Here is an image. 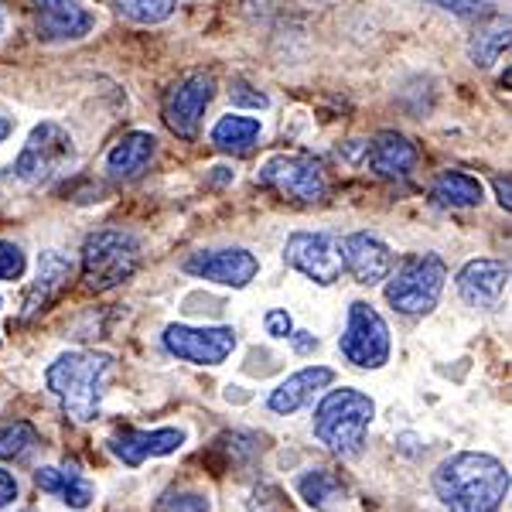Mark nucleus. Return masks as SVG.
Wrapping results in <instances>:
<instances>
[{"mask_svg": "<svg viewBox=\"0 0 512 512\" xmlns=\"http://www.w3.org/2000/svg\"><path fill=\"white\" fill-rule=\"evenodd\" d=\"M434 492L448 512H499L509 499V468L482 451H458L434 472Z\"/></svg>", "mask_w": 512, "mask_h": 512, "instance_id": "1", "label": "nucleus"}, {"mask_svg": "<svg viewBox=\"0 0 512 512\" xmlns=\"http://www.w3.org/2000/svg\"><path fill=\"white\" fill-rule=\"evenodd\" d=\"M113 373V355L106 352H62L45 369L48 393L76 424H93L106 393V379Z\"/></svg>", "mask_w": 512, "mask_h": 512, "instance_id": "2", "label": "nucleus"}, {"mask_svg": "<svg viewBox=\"0 0 512 512\" xmlns=\"http://www.w3.org/2000/svg\"><path fill=\"white\" fill-rule=\"evenodd\" d=\"M376 417L373 396L362 390L342 386V390L325 393V400L315 410V437L328 451L342 454V458H355L366 444V431Z\"/></svg>", "mask_w": 512, "mask_h": 512, "instance_id": "3", "label": "nucleus"}, {"mask_svg": "<svg viewBox=\"0 0 512 512\" xmlns=\"http://www.w3.org/2000/svg\"><path fill=\"white\" fill-rule=\"evenodd\" d=\"M448 284V263L437 253H410L386 274V304L400 315H431Z\"/></svg>", "mask_w": 512, "mask_h": 512, "instance_id": "4", "label": "nucleus"}, {"mask_svg": "<svg viewBox=\"0 0 512 512\" xmlns=\"http://www.w3.org/2000/svg\"><path fill=\"white\" fill-rule=\"evenodd\" d=\"M137 267L140 243L123 229H99L82 246V284L96 294L127 284L137 274Z\"/></svg>", "mask_w": 512, "mask_h": 512, "instance_id": "5", "label": "nucleus"}, {"mask_svg": "<svg viewBox=\"0 0 512 512\" xmlns=\"http://www.w3.org/2000/svg\"><path fill=\"white\" fill-rule=\"evenodd\" d=\"M256 185L294 205H318L328 198V171L311 154H274L260 164Z\"/></svg>", "mask_w": 512, "mask_h": 512, "instance_id": "6", "label": "nucleus"}, {"mask_svg": "<svg viewBox=\"0 0 512 512\" xmlns=\"http://www.w3.org/2000/svg\"><path fill=\"white\" fill-rule=\"evenodd\" d=\"M76 161V140L55 120H41L14 158V178L24 185H48Z\"/></svg>", "mask_w": 512, "mask_h": 512, "instance_id": "7", "label": "nucleus"}, {"mask_svg": "<svg viewBox=\"0 0 512 512\" xmlns=\"http://www.w3.org/2000/svg\"><path fill=\"white\" fill-rule=\"evenodd\" d=\"M338 349L355 369H383L390 362L393 342L390 325L369 301H352L349 318H345V332L338 338Z\"/></svg>", "mask_w": 512, "mask_h": 512, "instance_id": "8", "label": "nucleus"}, {"mask_svg": "<svg viewBox=\"0 0 512 512\" xmlns=\"http://www.w3.org/2000/svg\"><path fill=\"white\" fill-rule=\"evenodd\" d=\"M216 96V79L209 72H188L178 82H171L161 96V120L178 140H195L202 127L205 106Z\"/></svg>", "mask_w": 512, "mask_h": 512, "instance_id": "9", "label": "nucleus"}, {"mask_svg": "<svg viewBox=\"0 0 512 512\" xmlns=\"http://www.w3.org/2000/svg\"><path fill=\"white\" fill-rule=\"evenodd\" d=\"M236 332L229 325L192 328V325H168L164 328V349L175 359L192 366H222L236 352Z\"/></svg>", "mask_w": 512, "mask_h": 512, "instance_id": "10", "label": "nucleus"}, {"mask_svg": "<svg viewBox=\"0 0 512 512\" xmlns=\"http://www.w3.org/2000/svg\"><path fill=\"white\" fill-rule=\"evenodd\" d=\"M35 35L45 45L79 41L96 28V14L86 7V0H28Z\"/></svg>", "mask_w": 512, "mask_h": 512, "instance_id": "11", "label": "nucleus"}, {"mask_svg": "<svg viewBox=\"0 0 512 512\" xmlns=\"http://www.w3.org/2000/svg\"><path fill=\"white\" fill-rule=\"evenodd\" d=\"M284 260L287 267L321 287L342 277V253H338V236L332 233H294L284 246Z\"/></svg>", "mask_w": 512, "mask_h": 512, "instance_id": "12", "label": "nucleus"}, {"mask_svg": "<svg viewBox=\"0 0 512 512\" xmlns=\"http://www.w3.org/2000/svg\"><path fill=\"white\" fill-rule=\"evenodd\" d=\"M185 274H192L198 280H209V284H222V287H250L256 274H260V260L243 250V246H226V250H198L188 256Z\"/></svg>", "mask_w": 512, "mask_h": 512, "instance_id": "13", "label": "nucleus"}, {"mask_svg": "<svg viewBox=\"0 0 512 512\" xmlns=\"http://www.w3.org/2000/svg\"><path fill=\"white\" fill-rule=\"evenodd\" d=\"M338 253H342V270H349L355 284H362V287L383 284L396 263L390 246L373 233H352V236L338 239Z\"/></svg>", "mask_w": 512, "mask_h": 512, "instance_id": "14", "label": "nucleus"}, {"mask_svg": "<svg viewBox=\"0 0 512 512\" xmlns=\"http://www.w3.org/2000/svg\"><path fill=\"white\" fill-rule=\"evenodd\" d=\"M188 434L181 427H158V431H134V427H123L106 441L113 458H120L127 468H140L147 458H164V454H175L185 448Z\"/></svg>", "mask_w": 512, "mask_h": 512, "instance_id": "15", "label": "nucleus"}, {"mask_svg": "<svg viewBox=\"0 0 512 512\" xmlns=\"http://www.w3.org/2000/svg\"><path fill=\"white\" fill-rule=\"evenodd\" d=\"M76 277V267L72 260L59 250H45L38 256V270H35V280L31 287L24 291V301H21V318H38L41 311H48L55 301L62 297V291L69 287V280Z\"/></svg>", "mask_w": 512, "mask_h": 512, "instance_id": "16", "label": "nucleus"}, {"mask_svg": "<svg viewBox=\"0 0 512 512\" xmlns=\"http://www.w3.org/2000/svg\"><path fill=\"white\" fill-rule=\"evenodd\" d=\"M458 294L465 304L472 308H499L502 294L509 287V263L502 260H468L465 267L458 270Z\"/></svg>", "mask_w": 512, "mask_h": 512, "instance_id": "17", "label": "nucleus"}, {"mask_svg": "<svg viewBox=\"0 0 512 512\" xmlns=\"http://www.w3.org/2000/svg\"><path fill=\"white\" fill-rule=\"evenodd\" d=\"M369 171L379 178H407L417 168V147L410 137L396 134V130H383L366 144Z\"/></svg>", "mask_w": 512, "mask_h": 512, "instance_id": "18", "label": "nucleus"}, {"mask_svg": "<svg viewBox=\"0 0 512 512\" xmlns=\"http://www.w3.org/2000/svg\"><path fill=\"white\" fill-rule=\"evenodd\" d=\"M332 383H335V369H328V366L297 369V373L287 376L277 390H270L267 407L274 410V414H294V410H301L304 403H311L315 400V393H321Z\"/></svg>", "mask_w": 512, "mask_h": 512, "instance_id": "19", "label": "nucleus"}, {"mask_svg": "<svg viewBox=\"0 0 512 512\" xmlns=\"http://www.w3.org/2000/svg\"><path fill=\"white\" fill-rule=\"evenodd\" d=\"M158 154V137L147 134V130H130L123 134L117 144L106 154V171L113 178H137L140 171L151 164V158Z\"/></svg>", "mask_w": 512, "mask_h": 512, "instance_id": "20", "label": "nucleus"}, {"mask_svg": "<svg viewBox=\"0 0 512 512\" xmlns=\"http://www.w3.org/2000/svg\"><path fill=\"white\" fill-rule=\"evenodd\" d=\"M35 485L41 492L48 495H59L69 509H89L96 499V489L86 482V475L79 472V465H65V468H55V465H45L35 472Z\"/></svg>", "mask_w": 512, "mask_h": 512, "instance_id": "21", "label": "nucleus"}, {"mask_svg": "<svg viewBox=\"0 0 512 512\" xmlns=\"http://www.w3.org/2000/svg\"><path fill=\"white\" fill-rule=\"evenodd\" d=\"M431 198H434V205H441V209H475V205H482V198H485V185L475 175H468V171L448 168L434 178Z\"/></svg>", "mask_w": 512, "mask_h": 512, "instance_id": "22", "label": "nucleus"}, {"mask_svg": "<svg viewBox=\"0 0 512 512\" xmlns=\"http://www.w3.org/2000/svg\"><path fill=\"white\" fill-rule=\"evenodd\" d=\"M260 134H263V127L256 117L229 113V117H222L216 127H212V147L222 154H250Z\"/></svg>", "mask_w": 512, "mask_h": 512, "instance_id": "23", "label": "nucleus"}, {"mask_svg": "<svg viewBox=\"0 0 512 512\" xmlns=\"http://www.w3.org/2000/svg\"><path fill=\"white\" fill-rule=\"evenodd\" d=\"M294 485H297V495H301L311 509H328V506H335V502H342V495H345L342 478L335 472H328V468H308L304 475H297Z\"/></svg>", "mask_w": 512, "mask_h": 512, "instance_id": "24", "label": "nucleus"}, {"mask_svg": "<svg viewBox=\"0 0 512 512\" xmlns=\"http://www.w3.org/2000/svg\"><path fill=\"white\" fill-rule=\"evenodd\" d=\"M506 48H509V18H492L468 41V55H472L475 65H492Z\"/></svg>", "mask_w": 512, "mask_h": 512, "instance_id": "25", "label": "nucleus"}, {"mask_svg": "<svg viewBox=\"0 0 512 512\" xmlns=\"http://www.w3.org/2000/svg\"><path fill=\"white\" fill-rule=\"evenodd\" d=\"M35 444H38V431L28 424V420H18V424H11V427L0 431V461L24 458Z\"/></svg>", "mask_w": 512, "mask_h": 512, "instance_id": "26", "label": "nucleus"}, {"mask_svg": "<svg viewBox=\"0 0 512 512\" xmlns=\"http://www.w3.org/2000/svg\"><path fill=\"white\" fill-rule=\"evenodd\" d=\"M181 0H120V11L137 24H161L175 14Z\"/></svg>", "mask_w": 512, "mask_h": 512, "instance_id": "27", "label": "nucleus"}, {"mask_svg": "<svg viewBox=\"0 0 512 512\" xmlns=\"http://www.w3.org/2000/svg\"><path fill=\"white\" fill-rule=\"evenodd\" d=\"M24 267H28V260H24L21 246L11 239H0V280H21Z\"/></svg>", "mask_w": 512, "mask_h": 512, "instance_id": "28", "label": "nucleus"}, {"mask_svg": "<svg viewBox=\"0 0 512 512\" xmlns=\"http://www.w3.org/2000/svg\"><path fill=\"white\" fill-rule=\"evenodd\" d=\"M158 512H212L202 492H171L158 502Z\"/></svg>", "mask_w": 512, "mask_h": 512, "instance_id": "29", "label": "nucleus"}, {"mask_svg": "<svg viewBox=\"0 0 512 512\" xmlns=\"http://www.w3.org/2000/svg\"><path fill=\"white\" fill-rule=\"evenodd\" d=\"M229 99L239 106H250V110H267L270 99L267 93H260V89H253L246 79H233V86H229Z\"/></svg>", "mask_w": 512, "mask_h": 512, "instance_id": "30", "label": "nucleus"}, {"mask_svg": "<svg viewBox=\"0 0 512 512\" xmlns=\"http://www.w3.org/2000/svg\"><path fill=\"white\" fill-rule=\"evenodd\" d=\"M263 328H267V335H274V338H291L294 321L284 308H270L267 315H263Z\"/></svg>", "mask_w": 512, "mask_h": 512, "instance_id": "31", "label": "nucleus"}, {"mask_svg": "<svg viewBox=\"0 0 512 512\" xmlns=\"http://www.w3.org/2000/svg\"><path fill=\"white\" fill-rule=\"evenodd\" d=\"M18 499V478H14L7 468H0V509L11 506Z\"/></svg>", "mask_w": 512, "mask_h": 512, "instance_id": "32", "label": "nucleus"}, {"mask_svg": "<svg viewBox=\"0 0 512 512\" xmlns=\"http://www.w3.org/2000/svg\"><path fill=\"white\" fill-rule=\"evenodd\" d=\"M434 7H444V11H454V14H478L482 4L478 0H431Z\"/></svg>", "mask_w": 512, "mask_h": 512, "instance_id": "33", "label": "nucleus"}, {"mask_svg": "<svg viewBox=\"0 0 512 512\" xmlns=\"http://www.w3.org/2000/svg\"><path fill=\"white\" fill-rule=\"evenodd\" d=\"M492 185H495V195H499V205L509 212V209H512V185H509V175H495Z\"/></svg>", "mask_w": 512, "mask_h": 512, "instance_id": "34", "label": "nucleus"}, {"mask_svg": "<svg viewBox=\"0 0 512 512\" xmlns=\"http://www.w3.org/2000/svg\"><path fill=\"white\" fill-rule=\"evenodd\" d=\"M291 342H294V349L297 352H311V349H318V338L311 335V332H291Z\"/></svg>", "mask_w": 512, "mask_h": 512, "instance_id": "35", "label": "nucleus"}, {"mask_svg": "<svg viewBox=\"0 0 512 512\" xmlns=\"http://www.w3.org/2000/svg\"><path fill=\"white\" fill-rule=\"evenodd\" d=\"M11 130H14V123L7 120V117H0V144H4V140L11 137Z\"/></svg>", "mask_w": 512, "mask_h": 512, "instance_id": "36", "label": "nucleus"}, {"mask_svg": "<svg viewBox=\"0 0 512 512\" xmlns=\"http://www.w3.org/2000/svg\"><path fill=\"white\" fill-rule=\"evenodd\" d=\"M0 308H4V297H0Z\"/></svg>", "mask_w": 512, "mask_h": 512, "instance_id": "37", "label": "nucleus"}, {"mask_svg": "<svg viewBox=\"0 0 512 512\" xmlns=\"http://www.w3.org/2000/svg\"><path fill=\"white\" fill-rule=\"evenodd\" d=\"M0 14H4V7H0Z\"/></svg>", "mask_w": 512, "mask_h": 512, "instance_id": "38", "label": "nucleus"}]
</instances>
